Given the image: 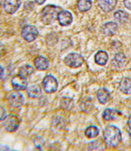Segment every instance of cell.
<instances>
[{
  "instance_id": "cell-1",
  "label": "cell",
  "mask_w": 131,
  "mask_h": 151,
  "mask_svg": "<svg viewBox=\"0 0 131 151\" xmlns=\"http://www.w3.org/2000/svg\"><path fill=\"white\" fill-rule=\"evenodd\" d=\"M104 140L109 147L118 146L122 140V133L119 128L115 125H109L104 131Z\"/></svg>"
},
{
  "instance_id": "cell-2",
  "label": "cell",
  "mask_w": 131,
  "mask_h": 151,
  "mask_svg": "<svg viewBox=\"0 0 131 151\" xmlns=\"http://www.w3.org/2000/svg\"><path fill=\"white\" fill-rule=\"evenodd\" d=\"M60 11L62 10L59 6H56L54 4H48L47 6H45L43 10L42 11V14H41L42 22L46 25L51 24L55 20V18H57L58 14Z\"/></svg>"
},
{
  "instance_id": "cell-3",
  "label": "cell",
  "mask_w": 131,
  "mask_h": 151,
  "mask_svg": "<svg viewBox=\"0 0 131 151\" xmlns=\"http://www.w3.org/2000/svg\"><path fill=\"white\" fill-rule=\"evenodd\" d=\"M64 63L72 68H77L83 65L84 58L79 54L71 53L67 55L64 59Z\"/></svg>"
},
{
  "instance_id": "cell-4",
  "label": "cell",
  "mask_w": 131,
  "mask_h": 151,
  "mask_svg": "<svg viewBox=\"0 0 131 151\" xmlns=\"http://www.w3.org/2000/svg\"><path fill=\"white\" fill-rule=\"evenodd\" d=\"M38 35H39L38 29L34 25H26L24 28H23L21 32L22 37L28 42H34L37 38Z\"/></svg>"
},
{
  "instance_id": "cell-5",
  "label": "cell",
  "mask_w": 131,
  "mask_h": 151,
  "mask_svg": "<svg viewBox=\"0 0 131 151\" xmlns=\"http://www.w3.org/2000/svg\"><path fill=\"white\" fill-rule=\"evenodd\" d=\"M21 124L20 117L16 115H10L5 118V121L4 123V127L8 132H15L19 128V125Z\"/></svg>"
},
{
  "instance_id": "cell-6",
  "label": "cell",
  "mask_w": 131,
  "mask_h": 151,
  "mask_svg": "<svg viewBox=\"0 0 131 151\" xmlns=\"http://www.w3.org/2000/svg\"><path fill=\"white\" fill-rule=\"evenodd\" d=\"M42 86L46 93H54L58 89V81L54 76L47 75L42 81Z\"/></svg>"
},
{
  "instance_id": "cell-7",
  "label": "cell",
  "mask_w": 131,
  "mask_h": 151,
  "mask_svg": "<svg viewBox=\"0 0 131 151\" xmlns=\"http://www.w3.org/2000/svg\"><path fill=\"white\" fill-rule=\"evenodd\" d=\"M8 102L11 107L17 108L24 105V95L18 91L16 92H11L7 97Z\"/></svg>"
},
{
  "instance_id": "cell-8",
  "label": "cell",
  "mask_w": 131,
  "mask_h": 151,
  "mask_svg": "<svg viewBox=\"0 0 131 151\" xmlns=\"http://www.w3.org/2000/svg\"><path fill=\"white\" fill-rule=\"evenodd\" d=\"M11 86L16 91H23L28 86V81L25 77L18 74L12 78Z\"/></svg>"
},
{
  "instance_id": "cell-9",
  "label": "cell",
  "mask_w": 131,
  "mask_h": 151,
  "mask_svg": "<svg viewBox=\"0 0 131 151\" xmlns=\"http://www.w3.org/2000/svg\"><path fill=\"white\" fill-rule=\"evenodd\" d=\"M21 6V0H4L3 7L8 14H14Z\"/></svg>"
},
{
  "instance_id": "cell-10",
  "label": "cell",
  "mask_w": 131,
  "mask_h": 151,
  "mask_svg": "<svg viewBox=\"0 0 131 151\" xmlns=\"http://www.w3.org/2000/svg\"><path fill=\"white\" fill-rule=\"evenodd\" d=\"M57 20L61 26H69L72 23V15L68 11L62 10L58 14Z\"/></svg>"
},
{
  "instance_id": "cell-11",
  "label": "cell",
  "mask_w": 131,
  "mask_h": 151,
  "mask_svg": "<svg viewBox=\"0 0 131 151\" xmlns=\"http://www.w3.org/2000/svg\"><path fill=\"white\" fill-rule=\"evenodd\" d=\"M100 9L105 12H110L115 9L117 0H97Z\"/></svg>"
},
{
  "instance_id": "cell-12",
  "label": "cell",
  "mask_w": 131,
  "mask_h": 151,
  "mask_svg": "<svg viewBox=\"0 0 131 151\" xmlns=\"http://www.w3.org/2000/svg\"><path fill=\"white\" fill-rule=\"evenodd\" d=\"M118 29V25L117 23L115 22H108L105 23L102 27V32L105 35L108 36H111V35H115L116 32L117 31Z\"/></svg>"
},
{
  "instance_id": "cell-13",
  "label": "cell",
  "mask_w": 131,
  "mask_h": 151,
  "mask_svg": "<svg viewBox=\"0 0 131 151\" xmlns=\"http://www.w3.org/2000/svg\"><path fill=\"white\" fill-rule=\"evenodd\" d=\"M35 67L37 70H41V71H44L47 70L49 67V61L46 57L42 56V55H39L37 56L35 60Z\"/></svg>"
},
{
  "instance_id": "cell-14",
  "label": "cell",
  "mask_w": 131,
  "mask_h": 151,
  "mask_svg": "<svg viewBox=\"0 0 131 151\" xmlns=\"http://www.w3.org/2000/svg\"><path fill=\"white\" fill-rule=\"evenodd\" d=\"M120 91L123 94L130 95L131 94V78L124 77L120 81L119 85Z\"/></svg>"
},
{
  "instance_id": "cell-15",
  "label": "cell",
  "mask_w": 131,
  "mask_h": 151,
  "mask_svg": "<svg viewBox=\"0 0 131 151\" xmlns=\"http://www.w3.org/2000/svg\"><path fill=\"white\" fill-rule=\"evenodd\" d=\"M97 100L99 101L100 104H106L108 101L110 100V94L109 93L107 89L105 88H101L97 91Z\"/></svg>"
},
{
  "instance_id": "cell-16",
  "label": "cell",
  "mask_w": 131,
  "mask_h": 151,
  "mask_svg": "<svg viewBox=\"0 0 131 151\" xmlns=\"http://www.w3.org/2000/svg\"><path fill=\"white\" fill-rule=\"evenodd\" d=\"M27 94L31 99H38L42 95V89H41L40 86H38V85L30 86L29 87H28Z\"/></svg>"
},
{
  "instance_id": "cell-17",
  "label": "cell",
  "mask_w": 131,
  "mask_h": 151,
  "mask_svg": "<svg viewBox=\"0 0 131 151\" xmlns=\"http://www.w3.org/2000/svg\"><path fill=\"white\" fill-rule=\"evenodd\" d=\"M108 54L105 51L100 50L98 51L95 55V61L97 64L100 65V66H105L108 61Z\"/></svg>"
},
{
  "instance_id": "cell-18",
  "label": "cell",
  "mask_w": 131,
  "mask_h": 151,
  "mask_svg": "<svg viewBox=\"0 0 131 151\" xmlns=\"http://www.w3.org/2000/svg\"><path fill=\"white\" fill-rule=\"evenodd\" d=\"M126 57L123 53H117L116 54L115 57L113 59V65L117 68H122L125 64Z\"/></svg>"
},
{
  "instance_id": "cell-19",
  "label": "cell",
  "mask_w": 131,
  "mask_h": 151,
  "mask_svg": "<svg viewBox=\"0 0 131 151\" xmlns=\"http://www.w3.org/2000/svg\"><path fill=\"white\" fill-rule=\"evenodd\" d=\"M118 114L121 115V113L118 111L114 110V109H110V108H107L105 110V111L103 113V117L106 121H110V120L116 119Z\"/></svg>"
},
{
  "instance_id": "cell-20",
  "label": "cell",
  "mask_w": 131,
  "mask_h": 151,
  "mask_svg": "<svg viewBox=\"0 0 131 151\" xmlns=\"http://www.w3.org/2000/svg\"><path fill=\"white\" fill-rule=\"evenodd\" d=\"M92 5V0H79L77 3V7L80 12H86L90 11Z\"/></svg>"
},
{
  "instance_id": "cell-21",
  "label": "cell",
  "mask_w": 131,
  "mask_h": 151,
  "mask_svg": "<svg viewBox=\"0 0 131 151\" xmlns=\"http://www.w3.org/2000/svg\"><path fill=\"white\" fill-rule=\"evenodd\" d=\"M114 18L120 23H125L128 21L129 18V15L128 13L124 11H117L114 13Z\"/></svg>"
},
{
  "instance_id": "cell-22",
  "label": "cell",
  "mask_w": 131,
  "mask_h": 151,
  "mask_svg": "<svg viewBox=\"0 0 131 151\" xmlns=\"http://www.w3.org/2000/svg\"><path fill=\"white\" fill-rule=\"evenodd\" d=\"M84 134L87 137L89 138H94V137H97L99 134V129L97 126H94V125H91L89 127H87L85 131H84Z\"/></svg>"
},
{
  "instance_id": "cell-23",
  "label": "cell",
  "mask_w": 131,
  "mask_h": 151,
  "mask_svg": "<svg viewBox=\"0 0 131 151\" xmlns=\"http://www.w3.org/2000/svg\"><path fill=\"white\" fill-rule=\"evenodd\" d=\"M65 120L61 117V116H54L53 123H52V128L55 127L54 130H60L61 129L65 127Z\"/></svg>"
},
{
  "instance_id": "cell-24",
  "label": "cell",
  "mask_w": 131,
  "mask_h": 151,
  "mask_svg": "<svg viewBox=\"0 0 131 151\" xmlns=\"http://www.w3.org/2000/svg\"><path fill=\"white\" fill-rule=\"evenodd\" d=\"M34 72H35V69H34V68L32 66H30V65H24V66L20 68L19 74H21L22 76L27 78L28 76L31 75Z\"/></svg>"
},
{
  "instance_id": "cell-25",
  "label": "cell",
  "mask_w": 131,
  "mask_h": 151,
  "mask_svg": "<svg viewBox=\"0 0 131 151\" xmlns=\"http://www.w3.org/2000/svg\"><path fill=\"white\" fill-rule=\"evenodd\" d=\"M88 150H105V148H104L103 143L101 142L95 141V142L89 143Z\"/></svg>"
},
{
  "instance_id": "cell-26",
  "label": "cell",
  "mask_w": 131,
  "mask_h": 151,
  "mask_svg": "<svg viewBox=\"0 0 131 151\" xmlns=\"http://www.w3.org/2000/svg\"><path fill=\"white\" fill-rule=\"evenodd\" d=\"M72 104H73L72 99H69V98H63L60 100V105H61V107L64 108V109H67V110H70L72 107Z\"/></svg>"
},
{
  "instance_id": "cell-27",
  "label": "cell",
  "mask_w": 131,
  "mask_h": 151,
  "mask_svg": "<svg viewBox=\"0 0 131 151\" xmlns=\"http://www.w3.org/2000/svg\"><path fill=\"white\" fill-rule=\"evenodd\" d=\"M44 142H45V141L43 139V137H36L34 139V143L39 150H42V147L43 146Z\"/></svg>"
},
{
  "instance_id": "cell-28",
  "label": "cell",
  "mask_w": 131,
  "mask_h": 151,
  "mask_svg": "<svg viewBox=\"0 0 131 151\" xmlns=\"http://www.w3.org/2000/svg\"><path fill=\"white\" fill-rule=\"evenodd\" d=\"M123 4L128 10L131 11V0H123Z\"/></svg>"
},
{
  "instance_id": "cell-29",
  "label": "cell",
  "mask_w": 131,
  "mask_h": 151,
  "mask_svg": "<svg viewBox=\"0 0 131 151\" xmlns=\"http://www.w3.org/2000/svg\"><path fill=\"white\" fill-rule=\"evenodd\" d=\"M6 117H7V113H6V111H5L4 108V107H2V116H1V121L5 120V118H6Z\"/></svg>"
},
{
  "instance_id": "cell-30",
  "label": "cell",
  "mask_w": 131,
  "mask_h": 151,
  "mask_svg": "<svg viewBox=\"0 0 131 151\" xmlns=\"http://www.w3.org/2000/svg\"><path fill=\"white\" fill-rule=\"evenodd\" d=\"M46 1H47V0H35V2H36L37 4H39V5L43 4Z\"/></svg>"
},
{
  "instance_id": "cell-31",
  "label": "cell",
  "mask_w": 131,
  "mask_h": 151,
  "mask_svg": "<svg viewBox=\"0 0 131 151\" xmlns=\"http://www.w3.org/2000/svg\"><path fill=\"white\" fill-rule=\"evenodd\" d=\"M128 125H129V128L131 129V114L129 116V119H128Z\"/></svg>"
},
{
  "instance_id": "cell-32",
  "label": "cell",
  "mask_w": 131,
  "mask_h": 151,
  "mask_svg": "<svg viewBox=\"0 0 131 151\" xmlns=\"http://www.w3.org/2000/svg\"><path fill=\"white\" fill-rule=\"evenodd\" d=\"M130 24H131V17H130Z\"/></svg>"
}]
</instances>
